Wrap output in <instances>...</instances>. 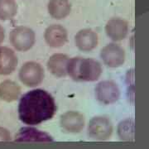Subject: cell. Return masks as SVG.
I'll use <instances>...</instances> for the list:
<instances>
[{"instance_id":"6da1fadb","label":"cell","mask_w":149,"mask_h":149,"mask_svg":"<svg viewBox=\"0 0 149 149\" xmlns=\"http://www.w3.org/2000/svg\"><path fill=\"white\" fill-rule=\"evenodd\" d=\"M56 110L55 100L48 92L33 90L22 96L18 105V116L27 125H37L53 117Z\"/></svg>"},{"instance_id":"7a4b0ae2","label":"cell","mask_w":149,"mask_h":149,"mask_svg":"<svg viewBox=\"0 0 149 149\" xmlns=\"http://www.w3.org/2000/svg\"><path fill=\"white\" fill-rule=\"evenodd\" d=\"M66 73L77 81H94L100 76L102 68L95 60L74 57L68 60Z\"/></svg>"},{"instance_id":"3957f363","label":"cell","mask_w":149,"mask_h":149,"mask_svg":"<svg viewBox=\"0 0 149 149\" xmlns=\"http://www.w3.org/2000/svg\"><path fill=\"white\" fill-rule=\"evenodd\" d=\"M19 77L21 81L27 86L33 87L39 85L44 78V70L41 65L36 62H27L22 66Z\"/></svg>"},{"instance_id":"277c9868","label":"cell","mask_w":149,"mask_h":149,"mask_svg":"<svg viewBox=\"0 0 149 149\" xmlns=\"http://www.w3.org/2000/svg\"><path fill=\"white\" fill-rule=\"evenodd\" d=\"M11 41L17 50L26 52L32 48L35 42V34L32 29L28 27H18L12 32Z\"/></svg>"},{"instance_id":"5b68a950","label":"cell","mask_w":149,"mask_h":149,"mask_svg":"<svg viewBox=\"0 0 149 149\" xmlns=\"http://www.w3.org/2000/svg\"><path fill=\"white\" fill-rule=\"evenodd\" d=\"M111 122L104 117L94 118L89 124V135L98 140L107 139L112 133Z\"/></svg>"},{"instance_id":"8992f818","label":"cell","mask_w":149,"mask_h":149,"mask_svg":"<svg viewBox=\"0 0 149 149\" xmlns=\"http://www.w3.org/2000/svg\"><path fill=\"white\" fill-rule=\"evenodd\" d=\"M95 91L97 99L105 104H113L117 101L119 98L118 87L113 81H102L97 85Z\"/></svg>"},{"instance_id":"52a82bcc","label":"cell","mask_w":149,"mask_h":149,"mask_svg":"<svg viewBox=\"0 0 149 149\" xmlns=\"http://www.w3.org/2000/svg\"><path fill=\"white\" fill-rule=\"evenodd\" d=\"M102 60L109 67H118L122 65L125 60V53L122 47L116 44H109L102 49Z\"/></svg>"},{"instance_id":"ba28073f","label":"cell","mask_w":149,"mask_h":149,"mask_svg":"<svg viewBox=\"0 0 149 149\" xmlns=\"http://www.w3.org/2000/svg\"><path fill=\"white\" fill-rule=\"evenodd\" d=\"M61 127L70 133H78L82 130L85 124L83 115L77 112H68L61 116Z\"/></svg>"},{"instance_id":"9c48e42d","label":"cell","mask_w":149,"mask_h":149,"mask_svg":"<svg viewBox=\"0 0 149 149\" xmlns=\"http://www.w3.org/2000/svg\"><path fill=\"white\" fill-rule=\"evenodd\" d=\"M45 40L51 47H61L67 40V32L64 27L60 25H52L46 30Z\"/></svg>"},{"instance_id":"30bf717a","label":"cell","mask_w":149,"mask_h":149,"mask_svg":"<svg viewBox=\"0 0 149 149\" xmlns=\"http://www.w3.org/2000/svg\"><path fill=\"white\" fill-rule=\"evenodd\" d=\"M75 45L83 52H90L97 46L98 36L90 29L81 30L75 36Z\"/></svg>"},{"instance_id":"8fae6325","label":"cell","mask_w":149,"mask_h":149,"mask_svg":"<svg viewBox=\"0 0 149 149\" xmlns=\"http://www.w3.org/2000/svg\"><path fill=\"white\" fill-rule=\"evenodd\" d=\"M105 30H106L107 35L112 40L120 41L124 39L128 34V23L122 19L114 18L107 23Z\"/></svg>"},{"instance_id":"7c38bea8","label":"cell","mask_w":149,"mask_h":149,"mask_svg":"<svg viewBox=\"0 0 149 149\" xmlns=\"http://www.w3.org/2000/svg\"><path fill=\"white\" fill-rule=\"evenodd\" d=\"M17 142H50L52 139L47 133L32 128H22L16 136Z\"/></svg>"},{"instance_id":"4fadbf2b","label":"cell","mask_w":149,"mask_h":149,"mask_svg":"<svg viewBox=\"0 0 149 149\" xmlns=\"http://www.w3.org/2000/svg\"><path fill=\"white\" fill-rule=\"evenodd\" d=\"M68 57L64 54H55L49 59L48 70L57 77H62L66 74V65Z\"/></svg>"},{"instance_id":"5bb4252c","label":"cell","mask_w":149,"mask_h":149,"mask_svg":"<svg viewBox=\"0 0 149 149\" xmlns=\"http://www.w3.org/2000/svg\"><path fill=\"white\" fill-rule=\"evenodd\" d=\"M49 13L56 19H62L70 12V4L68 0H51L48 4Z\"/></svg>"},{"instance_id":"9a60e30c","label":"cell","mask_w":149,"mask_h":149,"mask_svg":"<svg viewBox=\"0 0 149 149\" xmlns=\"http://www.w3.org/2000/svg\"><path fill=\"white\" fill-rule=\"evenodd\" d=\"M17 64V59L15 54L9 49H4L2 56L0 57V72L11 73L15 69Z\"/></svg>"},{"instance_id":"2e32d148","label":"cell","mask_w":149,"mask_h":149,"mask_svg":"<svg viewBox=\"0 0 149 149\" xmlns=\"http://www.w3.org/2000/svg\"><path fill=\"white\" fill-rule=\"evenodd\" d=\"M17 9L14 0H0V18L9 19L16 14Z\"/></svg>"},{"instance_id":"e0dca14e","label":"cell","mask_w":149,"mask_h":149,"mask_svg":"<svg viewBox=\"0 0 149 149\" xmlns=\"http://www.w3.org/2000/svg\"><path fill=\"white\" fill-rule=\"evenodd\" d=\"M2 96L8 100H14L20 94V88L13 82H5L1 89Z\"/></svg>"}]
</instances>
